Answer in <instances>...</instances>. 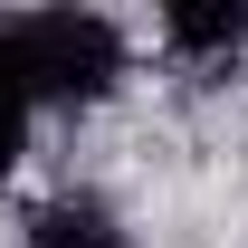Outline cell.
Segmentation results:
<instances>
[{"label":"cell","instance_id":"7a4b0ae2","mask_svg":"<svg viewBox=\"0 0 248 248\" xmlns=\"http://www.w3.org/2000/svg\"><path fill=\"white\" fill-rule=\"evenodd\" d=\"M29 248H134V239H124V219L105 210V201L67 191V201H48V210L29 219Z\"/></svg>","mask_w":248,"mask_h":248},{"label":"cell","instance_id":"3957f363","mask_svg":"<svg viewBox=\"0 0 248 248\" xmlns=\"http://www.w3.org/2000/svg\"><path fill=\"white\" fill-rule=\"evenodd\" d=\"M162 38L191 48V58H210V48H239L248 38V10H162Z\"/></svg>","mask_w":248,"mask_h":248},{"label":"cell","instance_id":"277c9868","mask_svg":"<svg viewBox=\"0 0 248 248\" xmlns=\"http://www.w3.org/2000/svg\"><path fill=\"white\" fill-rule=\"evenodd\" d=\"M29 86H19V77H10V58H0V182H10V162L29 153Z\"/></svg>","mask_w":248,"mask_h":248},{"label":"cell","instance_id":"6da1fadb","mask_svg":"<svg viewBox=\"0 0 248 248\" xmlns=\"http://www.w3.org/2000/svg\"><path fill=\"white\" fill-rule=\"evenodd\" d=\"M0 58L29 86V105H95L124 77V38L95 10H29V19L0 29Z\"/></svg>","mask_w":248,"mask_h":248}]
</instances>
